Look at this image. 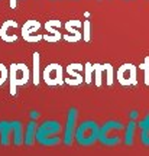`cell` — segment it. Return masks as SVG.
<instances>
[{"label":"cell","mask_w":149,"mask_h":156,"mask_svg":"<svg viewBox=\"0 0 149 156\" xmlns=\"http://www.w3.org/2000/svg\"><path fill=\"white\" fill-rule=\"evenodd\" d=\"M64 127L58 120H45L38 124L36 129V142L44 147H54L62 142L61 133Z\"/></svg>","instance_id":"obj_1"},{"label":"cell","mask_w":149,"mask_h":156,"mask_svg":"<svg viewBox=\"0 0 149 156\" xmlns=\"http://www.w3.org/2000/svg\"><path fill=\"white\" fill-rule=\"evenodd\" d=\"M23 127L22 123L19 120H13V122H2V129H0V145L2 146H16L19 147L23 145Z\"/></svg>","instance_id":"obj_2"},{"label":"cell","mask_w":149,"mask_h":156,"mask_svg":"<svg viewBox=\"0 0 149 156\" xmlns=\"http://www.w3.org/2000/svg\"><path fill=\"white\" fill-rule=\"evenodd\" d=\"M32 78L31 69L26 64H12L9 67V90L12 95H16L17 87L26 85Z\"/></svg>","instance_id":"obj_3"},{"label":"cell","mask_w":149,"mask_h":156,"mask_svg":"<svg viewBox=\"0 0 149 156\" xmlns=\"http://www.w3.org/2000/svg\"><path fill=\"white\" fill-rule=\"evenodd\" d=\"M99 133L100 130L97 127V124L91 120H85L77 126L74 139L77 142V145L80 146H91L99 139Z\"/></svg>","instance_id":"obj_4"},{"label":"cell","mask_w":149,"mask_h":156,"mask_svg":"<svg viewBox=\"0 0 149 156\" xmlns=\"http://www.w3.org/2000/svg\"><path fill=\"white\" fill-rule=\"evenodd\" d=\"M77 117L78 110L75 107H70L68 113H67L64 132H62V143L67 147H70L72 145V142H74V134H75V129H77Z\"/></svg>","instance_id":"obj_5"},{"label":"cell","mask_w":149,"mask_h":156,"mask_svg":"<svg viewBox=\"0 0 149 156\" xmlns=\"http://www.w3.org/2000/svg\"><path fill=\"white\" fill-rule=\"evenodd\" d=\"M42 80L46 85L55 87V85H62L64 81V68L60 64H49L44 68L42 71Z\"/></svg>","instance_id":"obj_6"},{"label":"cell","mask_w":149,"mask_h":156,"mask_svg":"<svg viewBox=\"0 0 149 156\" xmlns=\"http://www.w3.org/2000/svg\"><path fill=\"white\" fill-rule=\"evenodd\" d=\"M41 22L39 20H33V19H31V20H26L25 22V25L22 26V38L26 41V42H29V44H36V42H39L41 39H44V35H33L36 34L39 29H41Z\"/></svg>","instance_id":"obj_7"},{"label":"cell","mask_w":149,"mask_h":156,"mask_svg":"<svg viewBox=\"0 0 149 156\" xmlns=\"http://www.w3.org/2000/svg\"><path fill=\"white\" fill-rule=\"evenodd\" d=\"M61 20H48L45 23V29L48 34L44 35V39L48 42V44H55V42H60V39L62 38V35L60 32V28H61Z\"/></svg>","instance_id":"obj_8"},{"label":"cell","mask_w":149,"mask_h":156,"mask_svg":"<svg viewBox=\"0 0 149 156\" xmlns=\"http://www.w3.org/2000/svg\"><path fill=\"white\" fill-rule=\"evenodd\" d=\"M17 22L13 20V19H9V20H5L0 26V38L2 41H5L7 44H12V42H16L17 41V35L13 34L12 30L17 29Z\"/></svg>","instance_id":"obj_9"},{"label":"cell","mask_w":149,"mask_h":156,"mask_svg":"<svg viewBox=\"0 0 149 156\" xmlns=\"http://www.w3.org/2000/svg\"><path fill=\"white\" fill-rule=\"evenodd\" d=\"M83 69V65L81 64H68L65 67V73L70 75V78H64L68 85H80L83 84V75L80 74V71Z\"/></svg>","instance_id":"obj_10"},{"label":"cell","mask_w":149,"mask_h":156,"mask_svg":"<svg viewBox=\"0 0 149 156\" xmlns=\"http://www.w3.org/2000/svg\"><path fill=\"white\" fill-rule=\"evenodd\" d=\"M83 26V22L81 20H68V22L65 23V29L67 32H70V35H65L64 36V39H65L67 42H71V44H75V42H78L80 39L83 38V34L81 32H78V29Z\"/></svg>","instance_id":"obj_11"},{"label":"cell","mask_w":149,"mask_h":156,"mask_svg":"<svg viewBox=\"0 0 149 156\" xmlns=\"http://www.w3.org/2000/svg\"><path fill=\"white\" fill-rule=\"evenodd\" d=\"M119 81L122 84H133L135 83V68L133 65H123V67L119 69Z\"/></svg>","instance_id":"obj_12"},{"label":"cell","mask_w":149,"mask_h":156,"mask_svg":"<svg viewBox=\"0 0 149 156\" xmlns=\"http://www.w3.org/2000/svg\"><path fill=\"white\" fill-rule=\"evenodd\" d=\"M36 129H38V126H36V123L33 122V120L29 122L26 129H25V139H23V143L28 146V147L33 146L35 142H36Z\"/></svg>","instance_id":"obj_13"},{"label":"cell","mask_w":149,"mask_h":156,"mask_svg":"<svg viewBox=\"0 0 149 156\" xmlns=\"http://www.w3.org/2000/svg\"><path fill=\"white\" fill-rule=\"evenodd\" d=\"M41 56L38 52H33L32 55V83L33 85H39L41 83Z\"/></svg>","instance_id":"obj_14"},{"label":"cell","mask_w":149,"mask_h":156,"mask_svg":"<svg viewBox=\"0 0 149 156\" xmlns=\"http://www.w3.org/2000/svg\"><path fill=\"white\" fill-rule=\"evenodd\" d=\"M7 81H9V68L0 62V85H3Z\"/></svg>","instance_id":"obj_15"},{"label":"cell","mask_w":149,"mask_h":156,"mask_svg":"<svg viewBox=\"0 0 149 156\" xmlns=\"http://www.w3.org/2000/svg\"><path fill=\"white\" fill-rule=\"evenodd\" d=\"M93 71H94V67L90 62H87V64L84 65V81L87 84L91 83V74H93Z\"/></svg>","instance_id":"obj_16"},{"label":"cell","mask_w":149,"mask_h":156,"mask_svg":"<svg viewBox=\"0 0 149 156\" xmlns=\"http://www.w3.org/2000/svg\"><path fill=\"white\" fill-rule=\"evenodd\" d=\"M94 74H96V85L100 87L101 85V69H104V67H101L99 64H94Z\"/></svg>","instance_id":"obj_17"},{"label":"cell","mask_w":149,"mask_h":156,"mask_svg":"<svg viewBox=\"0 0 149 156\" xmlns=\"http://www.w3.org/2000/svg\"><path fill=\"white\" fill-rule=\"evenodd\" d=\"M83 39L85 42L90 41V20H84L83 22Z\"/></svg>","instance_id":"obj_18"},{"label":"cell","mask_w":149,"mask_h":156,"mask_svg":"<svg viewBox=\"0 0 149 156\" xmlns=\"http://www.w3.org/2000/svg\"><path fill=\"white\" fill-rule=\"evenodd\" d=\"M104 69H106V73H107V84H111L113 83V69H111V67L107 64V65H104Z\"/></svg>","instance_id":"obj_19"},{"label":"cell","mask_w":149,"mask_h":156,"mask_svg":"<svg viewBox=\"0 0 149 156\" xmlns=\"http://www.w3.org/2000/svg\"><path fill=\"white\" fill-rule=\"evenodd\" d=\"M9 5H10V9H16L17 0H9Z\"/></svg>","instance_id":"obj_20"},{"label":"cell","mask_w":149,"mask_h":156,"mask_svg":"<svg viewBox=\"0 0 149 156\" xmlns=\"http://www.w3.org/2000/svg\"><path fill=\"white\" fill-rule=\"evenodd\" d=\"M0 129H2V122H0Z\"/></svg>","instance_id":"obj_21"}]
</instances>
